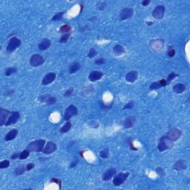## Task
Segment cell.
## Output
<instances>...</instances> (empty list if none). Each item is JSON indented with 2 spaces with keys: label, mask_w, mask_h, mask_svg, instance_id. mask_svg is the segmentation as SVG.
Wrapping results in <instances>:
<instances>
[{
  "label": "cell",
  "mask_w": 190,
  "mask_h": 190,
  "mask_svg": "<svg viewBox=\"0 0 190 190\" xmlns=\"http://www.w3.org/2000/svg\"><path fill=\"white\" fill-rule=\"evenodd\" d=\"M45 63V59L40 54H34L30 59V64L33 67L40 66Z\"/></svg>",
  "instance_id": "obj_7"
},
{
  "label": "cell",
  "mask_w": 190,
  "mask_h": 190,
  "mask_svg": "<svg viewBox=\"0 0 190 190\" xmlns=\"http://www.w3.org/2000/svg\"><path fill=\"white\" fill-rule=\"evenodd\" d=\"M178 76V74H175V72H172V73H170V74H169V76H168V77H167V83H168V84H169V83L172 82L173 80L175 78V77H177Z\"/></svg>",
  "instance_id": "obj_35"
},
{
  "label": "cell",
  "mask_w": 190,
  "mask_h": 190,
  "mask_svg": "<svg viewBox=\"0 0 190 190\" xmlns=\"http://www.w3.org/2000/svg\"><path fill=\"white\" fill-rule=\"evenodd\" d=\"M156 172H157V173H158V174L160 176H162L164 175V170H163L162 168H160V167H158V168H157Z\"/></svg>",
  "instance_id": "obj_45"
},
{
  "label": "cell",
  "mask_w": 190,
  "mask_h": 190,
  "mask_svg": "<svg viewBox=\"0 0 190 190\" xmlns=\"http://www.w3.org/2000/svg\"><path fill=\"white\" fill-rule=\"evenodd\" d=\"M113 51L116 55L120 56L125 53V49H124L123 46H122L121 45H116L114 46Z\"/></svg>",
  "instance_id": "obj_26"
},
{
  "label": "cell",
  "mask_w": 190,
  "mask_h": 190,
  "mask_svg": "<svg viewBox=\"0 0 190 190\" xmlns=\"http://www.w3.org/2000/svg\"><path fill=\"white\" fill-rule=\"evenodd\" d=\"M94 63H95V64H97V65L104 64L105 59H104V58H99V59H97L95 60Z\"/></svg>",
  "instance_id": "obj_43"
},
{
  "label": "cell",
  "mask_w": 190,
  "mask_h": 190,
  "mask_svg": "<svg viewBox=\"0 0 190 190\" xmlns=\"http://www.w3.org/2000/svg\"><path fill=\"white\" fill-rule=\"evenodd\" d=\"M73 93H74V88H70L65 92L64 96L65 97H70V96L73 94Z\"/></svg>",
  "instance_id": "obj_39"
},
{
  "label": "cell",
  "mask_w": 190,
  "mask_h": 190,
  "mask_svg": "<svg viewBox=\"0 0 190 190\" xmlns=\"http://www.w3.org/2000/svg\"><path fill=\"white\" fill-rule=\"evenodd\" d=\"M57 146L55 143L52 141H49L47 143L45 147L43 149L42 152L45 154H50L54 152L57 150Z\"/></svg>",
  "instance_id": "obj_12"
},
{
  "label": "cell",
  "mask_w": 190,
  "mask_h": 190,
  "mask_svg": "<svg viewBox=\"0 0 190 190\" xmlns=\"http://www.w3.org/2000/svg\"><path fill=\"white\" fill-rule=\"evenodd\" d=\"M117 170L115 168H110L104 172L102 175V180L104 181H108L116 175Z\"/></svg>",
  "instance_id": "obj_17"
},
{
  "label": "cell",
  "mask_w": 190,
  "mask_h": 190,
  "mask_svg": "<svg viewBox=\"0 0 190 190\" xmlns=\"http://www.w3.org/2000/svg\"><path fill=\"white\" fill-rule=\"evenodd\" d=\"M39 100L41 102H45L46 104L51 105L55 103L56 101H57V98L54 97V96H52V95L45 94L44 96L39 97Z\"/></svg>",
  "instance_id": "obj_14"
},
{
  "label": "cell",
  "mask_w": 190,
  "mask_h": 190,
  "mask_svg": "<svg viewBox=\"0 0 190 190\" xmlns=\"http://www.w3.org/2000/svg\"><path fill=\"white\" fill-rule=\"evenodd\" d=\"M106 7V3L105 2H99L97 4V8L100 11H103Z\"/></svg>",
  "instance_id": "obj_37"
},
{
  "label": "cell",
  "mask_w": 190,
  "mask_h": 190,
  "mask_svg": "<svg viewBox=\"0 0 190 190\" xmlns=\"http://www.w3.org/2000/svg\"><path fill=\"white\" fill-rule=\"evenodd\" d=\"M165 7L162 5L156 6V7L154 8L152 12V16L156 20H160V19L163 18L164 14H165Z\"/></svg>",
  "instance_id": "obj_8"
},
{
  "label": "cell",
  "mask_w": 190,
  "mask_h": 190,
  "mask_svg": "<svg viewBox=\"0 0 190 190\" xmlns=\"http://www.w3.org/2000/svg\"><path fill=\"white\" fill-rule=\"evenodd\" d=\"M11 114V112L8 110L5 109L3 108H0V126H2L5 124Z\"/></svg>",
  "instance_id": "obj_11"
},
{
  "label": "cell",
  "mask_w": 190,
  "mask_h": 190,
  "mask_svg": "<svg viewBox=\"0 0 190 190\" xmlns=\"http://www.w3.org/2000/svg\"><path fill=\"white\" fill-rule=\"evenodd\" d=\"M20 153H14V154H12V155H11V160L16 159V158H20Z\"/></svg>",
  "instance_id": "obj_47"
},
{
  "label": "cell",
  "mask_w": 190,
  "mask_h": 190,
  "mask_svg": "<svg viewBox=\"0 0 190 190\" xmlns=\"http://www.w3.org/2000/svg\"><path fill=\"white\" fill-rule=\"evenodd\" d=\"M134 107V102L133 101H130L129 102H128L127 104L123 107V110L125 109H131Z\"/></svg>",
  "instance_id": "obj_41"
},
{
  "label": "cell",
  "mask_w": 190,
  "mask_h": 190,
  "mask_svg": "<svg viewBox=\"0 0 190 190\" xmlns=\"http://www.w3.org/2000/svg\"><path fill=\"white\" fill-rule=\"evenodd\" d=\"M96 55H97V51L95 50L94 48H92L91 50L89 51V52H88V57L89 58H93V57H94Z\"/></svg>",
  "instance_id": "obj_38"
},
{
  "label": "cell",
  "mask_w": 190,
  "mask_h": 190,
  "mask_svg": "<svg viewBox=\"0 0 190 190\" xmlns=\"http://www.w3.org/2000/svg\"><path fill=\"white\" fill-rule=\"evenodd\" d=\"M64 13H65V12L57 13V14H55L54 16H53L52 19H51V20H52V21H59V20H62V19H63V15H64Z\"/></svg>",
  "instance_id": "obj_34"
},
{
  "label": "cell",
  "mask_w": 190,
  "mask_h": 190,
  "mask_svg": "<svg viewBox=\"0 0 190 190\" xmlns=\"http://www.w3.org/2000/svg\"><path fill=\"white\" fill-rule=\"evenodd\" d=\"M135 123H136V117H129L124 121L123 126L126 129H129V128H131L135 126Z\"/></svg>",
  "instance_id": "obj_20"
},
{
  "label": "cell",
  "mask_w": 190,
  "mask_h": 190,
  "mask_svg": "<svg viewBox=\"0 0 190 190\" xmlns=\"http://www.w3.org/2000/svg\"><path fill=\"white\" fill-rule=\"evenodd\" d=\"M128 142H129V146H130V148H131V150H137V149H136L135 146H134V145H133V140L131 138H129V140H128Z\"/></svg>",
  "instance_id": "obj_44"
},
{
  "label": "cell",
  "mask_w": 190,
  "mask_h": 190,
  "mask_svg": "<svg viewBox=\"0 0 190 190\" xmlns=\"http://www.w3.org/2000/svg\"><path fill=\"white\" fill-rule=\"evenodd\" d=\"M149 3H150V1H149V0H144V1H143V2H141V5L143 6H147Z\"/></svg>",
  "instance_id": "obj_48"
},
{
  "label": "cell",
  "mask_w": 190,
  "mask_h": 190,
  "mask_svg": "<svg viewBox=\"0 0 190 190\" xmlns=\"http://www.w3.org/2000/svg\"><path fill=\"white\" fill-rule=\"evenodd\" d=\"M138 73L136 71H129L126 75V80L129 83H135V81L137 80Z\"/></svg>",
  "instance_id": "obj_19"
},
{
  "label": "cell",
  "mask_w": 190,
  "mask_h": 190,
  "mask_svg": "<svg viewBox=\"0 0 190 190\" xmlns=\"http://www.w3.org/2000/svg\"><path fill=\"white\" fill-rule=\"evenodd\" d=\"M100 156L102 158H104V159L108 158L109 157V150H108V149H105L101 151L100 152Z\"/></svg>",
  "instance_id": "obj_32"
},
{
  "label": "cell",
  "mask_w": 190,
  "mask_h": 190,
  "mask_svg": "<svg viewBox=\"0 0 190 190\" xmlns=\"http://www.w3.org/2000/svg\"><path fill=\"white\" fill-rule=\"evenodd\" d=\"M20 118V114L18 111H13L11 112V115L7 119V122L5 123V126H9L13 124H15Z\"/></svg>",
  "instance_id": "obj_10"
},
{
  "label": "cell",
  "mask_w": 190,
  "mask_h": 190,
  "mask_svg": "<svg viewBox=\"0 0 190 190\" xmlns=\"http://www.w3.org/2000/svg\"><path fill=\"white\" fill-rule=\"evenodd\" d=\"M16 71H17V69H16V68H14V67L7 68L5 69V76H7V77H9V76L15 74Z\"/></svg>",
  "instance_id": "obj_30"
},
{
  "label": "cell",
  "mask_w": 190,
  "mask_h": 190,
  "mask_svg": "<svg viewBox=\"0 0 190 190\" xmlns=\"http://www.w3.org/2000/svg\"><path fill=\"white\" fill-rule=\"evenodd\" d=\"M45 144V140H34V141L31 142L27 146L26 149H28L30 152H42L43 149H44Z\"/></svg>",
  "instance_id": "obj_1"
},
{
  "label": "cell",
  "mask_w": 190,
  "mask_h": 190,
  "mask_svg": "<svg viewBox=\"0 0 190 190\" xmlns=\"http://www.w3.org/2000/svg\"><path fill=\"white\" fill-rule=\"evenodd\" d=\"M168 83H167L166 80L165 79H162L159 81H157V82H154L149 86V89L150 91H154V90H158L159 88H162V87H164V86H167Z\"/></svg>",
  "instance_id": "obj_13"
},
{
  "label": "cell",
  "mask_w": 190,
  "mask_h": 190,
  "mask_svg": "<svg viewBox=\"0 0 190 190\" xmlns=\"http://www.w3.org/2000/svg\"><path fill=\"white\" fill-rule=\"evenodd\" d=\"M71 128V123L70 121H68V122L65 124L64 126L60 129L59 131H60V132L61 133L64 134V133H67L68 131H70Z\"/></svg>",
  "instance_id": "obj_28"
},
{
  "label": "cell",
  "mask_w": 190,
  "mask_h": 190,
  "mask_svg": "<svg viewBox=\"0 0 190 190\" xmlns=\"http://www.w3.org/2000/svg\"><path fill=\"white\" fill-rule=\"evenodd\" d=\"M17 135H18V130L16 129H12L5 135V141H11V140H14L16 137L17 136Z\"/></svg>",
  "instance_id": "obj_22"
},
{
  "label": "cell",
  "mask_w": 190,
  "mask_h": 190,
  "mask_svg": "<svg viewBox=\"0 0 190 190\" xmlns=\"http://www.w3.org/2000/svg\"><path fill=\"white\" fill-rule=\"evenodd\" d=\"M81 68V65L79 63L74 62L72 64H71L70 67H69V73L70 74H74L77 71L80 70Z\"/></svg>",
  "instance_id": "obj_25"
},
{
  "label": "cell",
  "mask_w": 190,
  "mask_h": 190,
  "mask_svg": "<svg viewBox=\"0 0 190 190\" xmlns=\"http://www.w3.org/2000/svg\"><path fill=\"white\" fill-rule=\"evenodd\" d=\"M9 166L10 162L9 160H2V161L0 163V168H1V169H6V168H7Z\"/></svg>",
  "instance_id": "obj_36"
},
{
  "label": "cell",
  "mask_w": 190,
  "mask_h": 190,
  "mask_svg": "<svg viewBox=\"0 0 190 190\" xmlns=\"http://www.w3.org/2000/svg\"><path fill=\"white\" fill-rule=\"evenodd\" d=\"M25 171H27V169H26V166L24 165H20L19 166H17L16 168V169H15V175L17 176L19 175H21L24 174L25 172Z\"/></svg>",
  "instance_id": "obj_27"
},
{
  "label": "cell",
  "mask_w": 190,
  "mask_h": 190,
  "mask_svg": "<svg viewBox=\"0 0 190 190\" xmlns=\"http://www.w3.org/2000/svg\"><path fill=\"white\" fill-rule=\"evenodd\" d=\"M173 141L169 140L166 136L162 137L159 140V144L158 146V149L160 152H164L167 149H170L173 147Z\"/></svg>",
  "instance_id": "obj_2"
},
{
  "label": "cell",
  "mask_w": 190,
  "mask_h": 190,
  "mask_svg": "<svg viewBox=\"0 0 190 190\" xmlns=\"http://www.w3.org/2000/svg\"><path fill=\"white\" fill-rule=\"evenodd\" d=\"M129 176V172H121L115 176L113 179V184L115 187H119L122 185L127 180Z\"/></svg>",
  "instance_id": "obj_4"
},
{
  "label": "cell",
  "mask_w": 190,
  "mask_h": 190,
  "mask_svg": "<svg viewBox=\"0 0 190 190\" xmlns=\"http://www.w3.org/2000/svg\"><path fill=\"white\" fill-rule=\"evenodd\" d=\"M21 45V40L17 37H12L9 40L8 45L7 46V52L11 54L18 49Z\"/></svg>",
  "instance_id": "obj_3"
},
{
  "label": "cell",
  "mask_w": 190,
  "mask_h": 190,
  "mask_svg": "<svg viewBox=\"0 0 190 190\" xmlns=\"http://www.w3.org/2000/svg\"><path fill=\"white\" fill-rule=\"evenodd\" d=\"M51 40L49 39H43L41 42H40V44L38 45L39 47V49L40 51H45L47 49H49L51 46Z\"/></svg>",
  "instance_id": "obj_21"
},
{
  "label": "cell",
  "mask_w": 190,
  "mask_h": 190,
  "mask_svg": "<svg viewBox=\"0 0 190 190\" xmlns=\"http://www.w3.org/2000/svg\"><path fill=\"white\" fill-rule=\"evenodd\" d=\"M51 183H56L59 187V188H61V181L57 178H52L51 180Z\"/></svg>",
  "instance_id": "obj_42"
},
{
  "label": "cell",
  "mask_w": 190,
  "mask_h": 190,
  "mask_svg": "<svg viewBox=\"0 0 190 190\" xmlns=\"http://www.w3.org/2000/svg\"><path fill=\"white\" fill-rule=\"evenodd\" d=\"M34 163H28L27 166H26V169H27V171L28 172V171L31 170L32 169H34Z\"/></svg>",
  "instance_id": "obj_46"
},
{
  "label": "cell",
  "mask_w": 190,
  "mask_h": 190,
  "mask_svg": "<svg viewBox=\"0 0 190 190\" xmlns=\"http://www.w3.org/2000/svg\"><path fill=\"white\" fill-rule=\"evenodd\" d=\"M181 135H182V131H181V129L174 128V129H172L171 130H169V132L167 133L166 137L169 138V140L174 142L178 140L181 137Z\"/></svg>",
  "instance_id": "obj_6"
},
{
  "label": "cell",
  "mask_w": 190,
  "mask_h": 190,
  "mask_svg": "<svg viewBox=\"0 0 190 190\" xmlns=\"http://www.w3.org/2000/svg\"><path fill=\"white\" fill-rule=\"evenodd\" d=\"M78 114V110H77V107L74 105H71L66 108V110L65 111L64 113V120H68L71 118L72 117L76 116Z\"/></svg>",
  "instance_id": "obj_5"
},
{
  "label": "cell",
  "mask_w": 190,
  "mask_h": 190,
  "mask_svg": "<svg viewBox=\"0 0 190 190\" xmlns=\"http://www.w3.org/2000/svg\"><path fill=\"white\" fill-rule=\"evenodd\" d=\"M151 47L154 50H160L163 49V42L162 40H154V41H151L150 43Z\"/></svg>",
  "instance_id": "obj_23"
},
{
  "label": "cell",
  "mask_w": 190,
  "mask_h": 190,
  "mask_svg": "<svg viewBox=\"0 0 190 190\" xmlns=\"http://www.w3.org/2000/svg\"><path fill=\"white\" fill-rule=\"evenodd\" d=\"M187 168V163L185 160H179L178 161H176L175 164L173 165V169L175 170L181 172V171L185 170Z\"/></svg>",
  "instance_id": "obj_15"
},
{
  "label": "cell",
  "mask_w": 190,
  "mask_h": 190,
  "mask_svg": "<svg viewBox=\"0 0 190 190\" xmlns=\"http://www.w3.org/2000/svg\"><path fill=\"white\" fill-rule=\"evenodd\" d=\"M71 30V26L68 24H65L63 26H61L59 31L61 33H64V34H68V32H70Z\"/></svg>",
  "instance_id": "obj_29"
},
{
  "label": "cell",
  "mask_w": 190,
  "mask_h": 190,
  "mask_svg": "<svg viewBox=\"0 0 190 190\" xmlns=\"http://www.w3.org/2000/svg\"><path fill=\"white\" fill-rule=\"evenodd\" d=\"M71 34L70 33H68V34H64L63 35H62L60 40H59V42L60 43H65L67 42L68 40V39L70 38Z\"/></svg>",
  "instance_id": "obj_33"
},
{
  "label": "cell",
  "mask_w": 190,
  "mask_h": 190,
  "mask_svg": "<svg viewBox=\"0 0 190 190\" xmlns=\"http://www.w3.org/2000/svg\"><path fill=\"white\" fill-rule=\"evenodd\" d=\"M134 14V10L131 7H126L120 11V17L121 20H126L132 17Z\"/></svg>",
  "instance_id": "obj_9"
},
{
  "label": "cell",
  "mask_w": 190,
  "mask_h": 190,
  "mask_svg": "<svg viewBox=\"0 0 190 190\" xmlns=\"http://www.w3.org/2000/svg\"><path fill=\"white\" fill-rule=\"evenodd\" d=\"M186 90V86L183 83H178L173 87V92L176 94H181L185 92Z\"/></svg>",
  "instance_id": "obj_24"
},
{
  "label": "cell",
  "mask_w": 190,
  "mask_h": 190,
  "mask_svg": "<svg viewBox=\"0 0 190 190\" xmlns=\"http://www.w3.org/2000/svg\"><path fill=\"white\" fill-rule=\"evenodd\" d=\"M29 155H30V152H29L28 149H25V150L22 151V152L20 153V158H19L21 160H25V159H26V158H28Z\"/></svg>",
  "instance_id": "obj_31"
},
{
  "label": "cell",
  "mask_w": 190,
  "mask_h": 190,
  "mask_svg": "<svg viewBox=\"0 0 190 190\" xmlns=\"http://www.w3.org/2000/svg\"><path fill=\"white\" fill-rule=\"evenodd\" d=\"M56 74L55 73H53V72H51L47 74L45 77H43L42 80V84L44 85V86H46V85H49L51 83H53L56 79Z\"/></svg>",
  "instance_id": "obj_16"
},
{
  "label": "cell",
  "mask_w": 190,
  "mask_h": 190,
  "mask_svg": "<svg viewBox=\"0 0 190 190\" xmlns=\"http://www.w3.org/2000/svg\"><path fill=\"white\" fill-rule=\"evenodd\" d=\"M102 75H103V74L102 72L99 71H93L88 75V79L92 82H95V81L100 80L102 77Z\"/></svg>",
  "instance_id": "obj_18"
},
{
  "label": "cell",
  "mask_w": 190,
  "mask_h": 190,
  "mask_svg": "<svg viewBox=\"0 0 190 190\" xmlns=\"http://www.w3.org/2000/svg\"><path fill=\"white\" fill-rule=\"evenodd\" d=\"M77 163H78V161H77V160H74V162H73V163H71L70 168H74V167H75L76 166H77Z\"/></svg>",
  "instance_id": "obj_49"
},
{
  "label": "cell",
  "mask_w": 190,
  "mask_h": 190,
  "mask_svg": "<svg viewBox=\"0 0 190 190\" xmlns=\"http://www.w3.org/2000/svg\"><path fill=\"white\" fill-rule=\"evenodd\" d=\"M167 54L169 57H173L175 55V50L174 49H172V47H169V50H168V52H167Z\"/></svg>",
  "instance_id": "obj_40"
}]
</instances>
